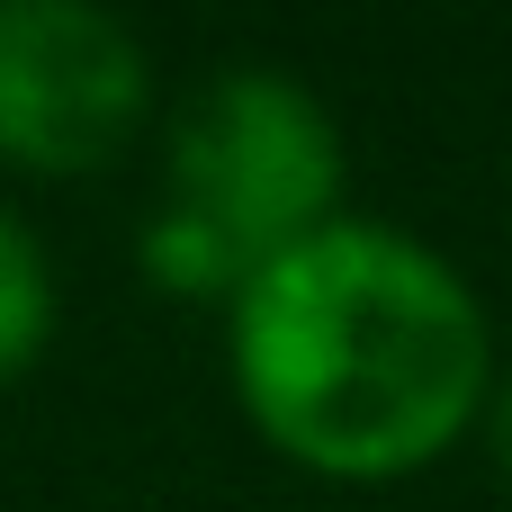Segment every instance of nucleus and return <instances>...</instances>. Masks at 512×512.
<instances>
[{
    "instance_id": "obj_1",
    "label": "nucleus",
    "mask_w": 512,
    "mask_h": 512,
    "mask_svg": "<svg viewBox=\"0 0 512 512\" xmlns=\"http://www.w3.org/2000/svg\"><path fill=\"white\" fill-rule=\"evenodd\" d=\"M225 378L261 450L288 468L324 486H396L477 441L495 315L423 234L342 216L234 288Z\"/></svg>"
},
{
    "instance_id": "obj_2",
    "label": "nucleus",
    "mask_w": 512,
    "mask_h": 512,
    "mask_svg": "<svg viewBox=\"0 0 512 512\" xmlns=\"http://www.w3.org/2000/svg\"><path fill=\"white\" fill-rule=\"evenodd\" d=\"M351 153L333 108L279 63H216L162 126V207L189 216L243 279L342 225Z\"/></svg>"
},
{
    "instance_id": "obj_3",
    "label": "nucleus",
    "mask_w": 512,
    "mask_h": 512,
    "mask_svg": "<svg viewBox=\"0 0 512 512\" xmlns=\"http://www.w3.org/2000/svg\"><path fill=\"white\" fill-rule=\"evenodd\" d=\"M153 126V45L99 0H0V171L90 180Z\"/></svg>"
},
{
    "instance_id": "obj_4",
    "label": "nucleus",
    "mask_w": 512,
    "mask_h": 512,
    "mask_svg": "<svg viewBox=\"0 0 512 512\" xmlns=\"http://www.w3.org/2000/svg\"><path fill=\"white\" fill-rule=\"evenodd\" d=\"M54 315H63V297H54V252L36 243V225H27L18 207H0V387L45 360Z\"/></svg>"
},
{
    "instance_id": "obj_5",
    "label": "nucleus",
    "mask_w": 512,
    "mask_h": 512,
    "mask_svg": "<svg viewBox=\"0 0 512 512\" xmlns=\"http://www.w3.org/2000/svg\"><path fill=\"white\" fill-rule=\"evenodd\" d=\"M477 450H486V468L512 486V369H495V396L477 414Z\"/></svg>"
}]
</instances>
